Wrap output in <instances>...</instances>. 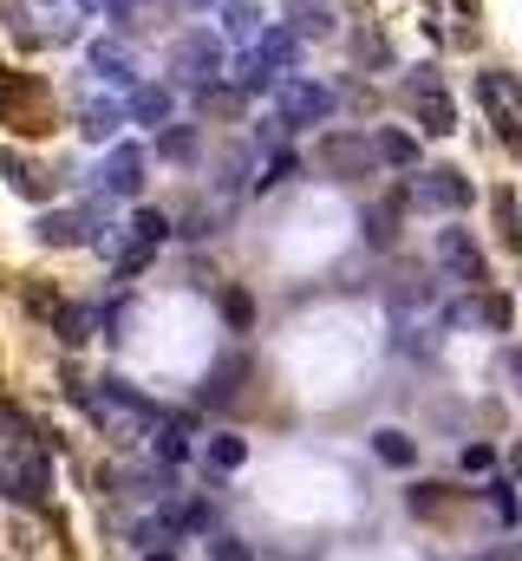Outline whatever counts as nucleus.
Segmentation results:
<instances>
[{
    "mask_svg": "<svg viewBox=\"0 0 522 561\" xmlns=\"http://www.w3.org/2000/svg\"><path fill=\"white\" fill-rule=\"evenodd\" d=\"M275 92H281V111H275L281 131H314V124H327L333 105H340V92L320 85V78H281Z\"/></svg>",
    "mask_w": 522,
    "mask_h": 561,
    "instance_id": "obj_2",
    "label": "nucleus"
},
{
    "mask_svg": "<svg viewBox=\"0 0 522 561\" xmlns=\"http://www.w3.org/2000/svg\"><path fill=\"white\" fill-rule=\"evenodd\" d=\"M517 150H522V131H517Z\"/></svg>",
    "mask_w": 522,
    "mask_h": 561,
    "instance_id": "obj_45",
    "label": "nucleus"
},
{
    "mask_svg": "<svg viewBox=\"0 0 522 561\" xmlns=\"http://www.w3.org/2000/svg\"><path fill=\"white\" fill-rule=\"evenodd\" d=\"M314 157H320V170L340 176V183H360V176H373V163H379L366 131H327V137L314 144Z\"/></svg>",
    "mask_w": 522,
    "mask_h": 561,
    "instance_id": "obj_4",
    "label": "nucleus"
},
{
    "mask_svg": "<svg viewBox=\"0 0 522 561\" xmlns=\"http://www.w3.org/2000/svg\"><path fill=\"white\" fill-rule=\"evenodd\" d=\"M52 333H59L65 346H85V340L98 333V314H92V307H72V301H65V307L52 314Z\"/></svg>",
    "mask_w": 522,
    "mask_h": 561,
    "instance_id": "obj_23",
    "label": "nucleus"
},
{
    "mask_svg": "<svg viewBox=\"0 0 522 561\" xmlns=\"http://www.w3.org/2000/svg\"><path fill=\"white\" fill-rule=\"evenodd\" d=\"M196 105H203V111H216V118H229V111H242V92L216 78V85H196Z\"/></svg>",
    "mask_w": 522,
    "mask_h": 561,
    "instance_id": "obj_31",
    "label": "nucleus"
},
{
    "mask_svg": "<svg viewBox=\"0 0 522 561\" xmlns=\"http://www.w3.org/2000/svg\"><path fill=\"white\" fill-rule=\"evenodd\" d=\"M39 242H46V248H78V242H98L92 209H52V216H39Z\"/></svg>",
    "mask_w": 522,
    "mask_h": 561,
    "instance_id": "obj_12",
    "label": "nucleus"
},
{
    "mask_svg": "<svg viewBox=\"0 0 522 561\" xmlns=\"http://www.w3.org/2000/svg\"><path fill=\"white\" fill-rule=\"evenodd\" d=\"M144 7H150V0H105V13H111V26H118V33H131Z\"/></svg>",
    "mask_w": 522,
    "mask_h": 561,
    "instance_id": "obj_38",
    "label": "nucleus"
},
{
    "mask_svg": "<svg viewBox=\"0 0 522 561\" xmlns=\"http://www.w3.org/2000/svg\"><path fill=\"white\" fill-rule=\"evenodd\" d=\"M124 118H131V124H144V131H163V124L177 118V92H170V85H131Z\"/></svg>",
    "mask_w": 522,
    "mask_h": 561,
    "instance_id": "obj_10",
    "label": "nucleus"
},
{
    "mask_svg": "<svg viewBox=\"0 0 522 561\" xmlns=\"http://www.w3.org/2000/svg\"><path fill=\"white\" fill-rule=\"evenodd\" d=\"M209 561H255V549L242 536H209Z\"/></svg>",
    "mask_w": 522,
    "mask_h": 561,
    "instance_id": "obj_36",
    "label": "nucleus"
},
{
    "mask_svg": "<svg viewBox=\"0 0 522 561\" xmlns=\"http://www.w3.org/2000/svg\"><path fill=\"white\" fill-rule=\"evenodd\" d=\"M170 72L183 85H216L222 78V39L216 33H183L177 52H170Z\"/></svg>",
    "mask_w": 522,
    "mask_h": 561,
    "instance_id": "obj_7",
    "label": "nucleus"
},
{
    "mask_svg": "<svg viewBox=\"0 0 522 561\" xmlns=\"http://www.w3.org/2000/svg\"><path fill=\"white\" fill-rule=\"evenodd\" d=\"M438 261H445V275H451L458 288H471V294L490 281V261H484V248H477L464 229H445V235H438Z\"/></svg>",
    "mask_w": 522,
    "mask_h": 561,
    "instance_id": "obj_8",
    "label": "nucleus"
},
{
    "mask_svg": "<svg viewBox=\"0 0 522 561\" xmlns=\"http://www.w3.org/2000/svg\"><path fill=\"white\" fill-rule=\"evenodd\" d=\"M405 98H412V111H418L425 137H451V131H458V105H451V92H445L438 65H418V72H405Z\"/></svg>",
    "mask_w": 522,
    "mask_h": 561,
    "instance_id": "obj_3",
    "label": "nucleus"
},
{
    "mask_svg": "<svg viewBox=\"0 0 522 561\" xmlns=\"http://www.w3.org/2000/svg\"><path fill=\"white\" fill-rule=\"evenodd\" d=\"M373 157H379L386 170H418V137L399 131V124H386V131L373 137Z\"/></svg>",
    "mask_w": 522,
    "mask_h": 561,
    "instance_id": "obj_16",
    "label": "nucleus"
},
{
    "mask_svg": "<svg viewBox=\"0 0 522 561\" xmlns=\"http://www.w3.org/2000/svg\"><path fill=\"white\" fill-rule=\"evenodd\" d=\"M490 510H497V516H503L510 529L522 523V503H517V490H510V484H490Z\"/></svg>",
    "mask_w": 522,
    "mask_h": 561,
    "instance_id": "obj_37",
    "label": "nucleus"
},
{
    "mask_svg": "<svg viewBox=\"0 0 522 561\" xmlns=\"http://www.w3.org/2000/svg\"><path fill=\"white\" fill-rule=\"evenodd\" d=\"M157 157H170V163H190V157H196V131L170 118V124L157 131Z\"/></svg>",
    "mask_w": 522,
    "mask_h": 561,
    "instance_id": "obj_26",
    "label": "nucleus"
},
{
    "mask_svg": "<svg viewBox=\"0 0 522 561\" xmlns=\"http://www.w3.org/2000/svg\"><path fill=\"white\" fill-rule=\"evenodd\" d=\"M163 235H170V216H163V209H137V216H131V242H144V248H157Z\"/></svg>",
    "mask_w": 522,
    "mask_h": 561,
    "instance_id": "obj_32",
    "label": "nucleus"
},
{
    "mask_svg": "<svg viewBox=\"0 0 522 561\" xmlns=\"http://www.w3.org/2000/svg\"><path fill=\"white\" fill-rule=\"evenodd\" d=\"M471 176L464 170H451V163H432V170H418L412 176V203L418 209H438V216H458V209H471Z\"/></svg>",
    "mask_w": 522,
    "mask_h": 561,
    "instance_id": "obj_5",
    "label": "nucleus"
},
{
    "mask_svg": "<svg viewBox=\"0 0 522 561\" xmlns=\"http://www.w3.org/2000/svg\"><path fill=\"white\" fill-rule=\"evenodd\" d=\"M490 209H497V235H503V248H517V255H522V209H517V190H497V196H490Z\"/></svg>",
    "mask_w": 522,
    "mask_h": 561,
    "instance_id": "obj_25",
    "label": "nucleus"
},
{
    "mask_svg": "<svg viewBox=\"0 0 522 561\" xmlns=\"http://www.w3.org/2000/svg\"><path fill=\"white\" fill-rule=\"evenodd\" d=\"M458 471H464V477H490V471H497V451H490V444H464V451H458Z\"/></svg>",
    "mask_w": 522,
    "mask_h": 561,
    "instance_id": "obj_34",
    "label": "nucleus"
},
{
    "mask_svg": "<svg viewBox=\"0 0 522 561\" xmlns=\"http://www.w3.org/2000/svg\"><path fill=\"white\" fill-rule=\"evenodd\" d=\"M458 13H471V20H477V0H458Z\"/></svg>",
    "mask_w": 522,
    "mask_h": 561,
    "instance_id": "obj_43",
    "label": "nucleus"
},
{
    "mask_svg": "<svg viewBox=\"0 0 522 561\" xmlns=\"http://www.w3.org/2000/svg\"><path fill=\"white\" fill-rule=\"evenodd\" d=\"M59 307H65V301H59V294H52L46 281H33V288H26V314H39V320H52Z\"/></svg>",
    "mask_w": 522,
    "mask_h": 561,
    "instance_id": "obj_35",
    "label": "nucleus"
},
{
    "mask_svg": "<svg viewBox=\"0 0 522 561\" xmlns=\"http://www.w3.org/2000/svg\"><path fill=\"white\" fill-rule=\"evenodd\" d=\"M222 20H229V39H255V33H262V7H255V0H229Z\"/></svg>",
    "mask_w": 522,
    "mask_h": 561,
    "instance_id": "obj_30",
    "label": "nucleus"
},
{
    "mask_svg": "<svg viewBox=\"0 0 522 561\" xmlns=\"http://www.w3.org/2000/svg\"><path fill=\"white\" fill-rule=\"evenodd\" d=\"M0 497H7L13 510H46V497H52V464H46V451H33V444L7 451V458H0Z\"/></svg>",
    "mask_w": 522,
    "mask_h": 561,
    "instance_id": "obj_1",
    "label": "nucleus"
},
{
    "mask_svg": "<svg viewBox=\"0 0 522 561\" xmlns=\"http://www.w3.org/2000/svg\"><path fill=\"white\" fill-rule=\"evenodd\" d=\"M477 314H484V327H490V333H510V320H517L510 294H484V307H477Z\"/></svg>",
    "mask_w": 522,
    "mask_h": 561,
    "instance_id": "obj_33",
    "label": "nucleus"
},
{
    "mask_svg": "<svg viewBox=\"0 0 522 561\" xmlns=\"http://www.w3.org/2000/svg\"><path fill=\"white\" fill-rule=\"evenodd\" d=\"M235 379H248V359H242V353H229V359L203 379V405H229V399H235Z\"/></svg>",
    "mask_w": 522,
    "mask_h": 561,
    "instance_id": "obj_21",
    "label": "nucleus"
},
{
    "mask_svg": "<svg viewBox=\"0 0 522 561\" xmlns=\"http://www.w3.org/2000/svg\"><path fill=\"white\" fill-rule=\"evenodd\" d=\"M405 209H412V190H392V196H379V203L360 216L366 242H373V248H399V222H405Z\"/></svg>",
    "mask_w": 522,
    "mask_h": 561,
    "instance_id": "obj_9",
    "label": "nucleus"
},
{
    "mask_svg": "<svg viewBox=\"0 0 522 561\" xmlns=\"http://www.w3.org/2000/svg\"><path fill=\"white\" fill-rule=\"evenodd\" d=\"M288 33H294V39H333V7L294 0V7H288Z\"/></svg>",
    "mask_w": 522,
    "mask_h": 561,
    "instance_id": "obj_18",
    "label": "nucleus"
},
{
    "mask_svg": "<svg viewBox=\"0 0 522 561\" xmlns=\"http://www.w3.org/2000/svg\"><path fill=\"white\" fill-rule=\"evenodd\" d=\"M294 176H301V157H294V150H268V163H262L255 190H281V183H294Z\"/></svg>",
    "mask_w": 522,
    "mask_h": 561,
    "instance_id": "obj_27",
    "label": "nucleus"
},
{
    "mask_svg": "<svg viewBox=\"0 0 522 561\" xmlns=\"http://www.w3.org/2000/svg\"><path fill=\"white\" fill-rule=\"evenodd\" d=\"M255 52H262V59H268L275 72H294V59H301V39H294L288 26H268V33L255 39Z\"/></svg>",
    "mask_w": 522,
    "mask_h": 561,
    "instance_id": "obj_22",
    "label": "nucleus"
},
{
    "mask_svg": "<svg viewBox=\"0 0 522 561\" xmlns=\"http://www.w3.org/2000/svg\"><path fill=\"white\" fill-rule=\"evenodd\" d=\"M229 85H235L242 98H262V92H275V85H281V72H275V65H268V59L248 46V52L235 59V72H229Z\"/></svg>",
    "mask_w": 522,
    "mask_h": 561,
    "instance_id": "obj_15",
    "label": "nucleus"
},
{
    "mask_svg": "<svg viewBox=\"0 0 522 561\" xmlns=\"http://www.w3.org/2000/svg\"><path fill=\"white\" fill-rule=\"evenodd\" d=\"M0 176H7L13 196H26V203H46V196H52V176H46L39 163H26L20 150H0Z\"/></svg>",
    "mask_w": 522,
    "mask_h": 561,
    "instance_id": "obj_13",
    "label": "nucleus"
},
{
    "mask_svg": "<svg viewBox=\"0 0 522 561\" xmlns=\"http://www.w3.org/2000/svg\"><path fill=\"white\" fill-rule=\"evenodd\" d=\"M118 124H124V105H111V98H98V105H85V111H78L85 144H111V137H118Z\"/></svg>",
    "mask_w": 522,
    "mask_h": 561,
    "instance_id": "obj_19",
    "label": "nucleus"
},
{
    "mask_svg": "<svg viewBox=\"0 0 522 561\" xmlns=\"http://www.w3.org/2000/svg\"><path fill=\"white\" fill-rule=\"evenodd\" d=\"M150 451H157L163 464H183V458H190V418H157V425H150Z\"/></svg>",
    "mask_w": 522,
    "mask_h": 561,
    "instance_id": "obj_20",
    "label": "nucleus"
},
{
    "mask_svg": "<svg viewBox=\"0 0 522 561\" xmlns=\"http://www.w3.org/2000/svg\"><path fill=\"white\" fill-rule=\"evenodd\" d=\"M144 144H111V157H105V190L111 196H137L144 190Z\"/></svg>",
    "mask_w": 522,
    "mask_h": 561,
    "instance_id": "obj_11",
    "label": "nucleus"
},
{
    "mask_svg": "<svg viewBox=\"0 0 522 561\" xmlns=\"http://www.w3.org/2000/svg\"><path fill=\"white\" fill-rule=\"evenodd\" d=\"M78 7H105V0H78Z\"/></svg>",
    "mask_w": 522,
    "mask_h": 561,
    "instance_id": "obj_44",
    "label": "nucleus"
},
{
    "mask_svg": "<svg viewBox=\"0 0 522 561\" xmlns=\"http://www.w3.org/2000/svg\"><path fill=\"white\" fill-rule=\"evenodd\" d=\"M222 320H229V333H248L255 327V294L248 288H222Z\"/></svg>",
    "mask_w": 522,
    "mask_h": 561,
    "instance_id": "obj_28",
    "label": "nucleus"
},
{
    "mask_svg": "<svg viewBox=\"0 0 522 561\" xmlns=\"http://www.w3.org/2000/svg\"><path fill=\"white\" fill-rule=\"evenodd\" d=\"M503 366H510V379H517V399H522V346H510V359H503Z\"/></svg>",
    "mask_w": 522,
    "mask_h": 561,
    "instance_id": "obj_41",
    "label": "nucleus"
},
{
    "mask_svg": "<svg viewBox=\"0 0 522 561\" xmlns=\"http://www.w3.org/2000/svg\"><path fill=\"white\" fill-rule=\"evenodd\" d=\"M85 59H92V72H98V78H111V85H137V65H131V52H124L118 39H92V46H85Z\"/></svg>",
    "mask_w": 522,
    "mask_h": 561,
    "instance_id": "obj_14",
    "label": "nucleus"
},
{
    "mask_svg": "<svg viewBox=\"0 0 522 561\" xmlns=\"http://www.w3.org/2000/svg\"><path fill=\"white\" fill-rule=\"evenodd\" d=\"M373 458H379L386 471H412V464H418V438L399 431V425H386V431H373Z\"/></svg>",
    "mask_w": 522,
    "mask_h": 561,
    "instance_id": "obj_17",
    "label": "nucleus"
},
{
    "mask_svg": "<svg viewBox=\"0 0 522 561\" xmlns=\"http://www.w3.org/2000/svg\"><path fill=\"white\" fill-rule=\"evenodd\" d=\"M405 503H412V516H432V510L445 503V484H418V490H412Z\"/></svg>",
    "mask_w": 522,
    "mask_h": 561,
    "instance_id": "obj_40",
    "label": "nucleus"
},
{
    "mask_svg": "<svg viewBox=\"0 0 522 561\" xmlns=\"http://www.w3.org/2000/svg\"><path fill=\"white\" fill-rule=\"evenodd\" d=\"M0 438H7L13 451H20V444H33V438H39V425H33V418H26V412L13 405V399H0Z\"/></svg>",
    "mask_w": 522,
    "mask_h": 561,
    "instance_id": "obj_29",
    "label": "nucleus"
},
{
    "mask_svg": "<svg viewBox=\"0 0 522 561\" xmlns=\"http://www.w3.org/2000/svg\"><path fill=\"white\" fill-rule=\"evenodd\" d=\"M203 458H209V471H216V477H229V471H242V458H248V438H235V431H216V438L203 444Z\"/></svg>",
    "mask_w": 522,
    "mask_h": 561,
    "instance_id": "obj_24",
    "label": "nucleus"
},
{
    "mask_svg": "<svg viewBox=\"0 0 522 561\" xmlns=\"http://www.w3.org/2000/svg\"><path fill=\"white\" fill-rule=\"evenodd\" d=\"M0 118H7L13 131H46V124H39V118H46V85H39L33 72L0 65Z\"/></svg>",
    "mask_w": 522,
    "mask_h": 561,
    "instance_id": "obj_6",
    "label": "nucleus"
},
{
    "mask_svg": "<svg viewBox=\"0 0 522 561\" xmlns=\"http://www.w3.org/2000/svg\"><path fill=\"white\" fill-rule=\"evenodd\" d=\"M144 561H177V549H144Z\"/></svg>",
    "mask_w": 522,
    "mask_h": 561,
    "instance_id": "obj_42",
    "label": "nucleus"
},
{
    "mask_svg": "<svg viewBox=\"0 0 522 561\" xmlns=\"http://www.w3.org/2000/svg\"><path fill=\"white\" fill-rule=\"evenodd\" d=\"M144 268H150V248H144V242H131V248L118 255V281H131V275H144Z\"/></svg>",
    "mask_w": 522,
    "mask_h": 561,
    "instance_id": "obj_39",
    "label": "nucleus"
}]
</instances>
